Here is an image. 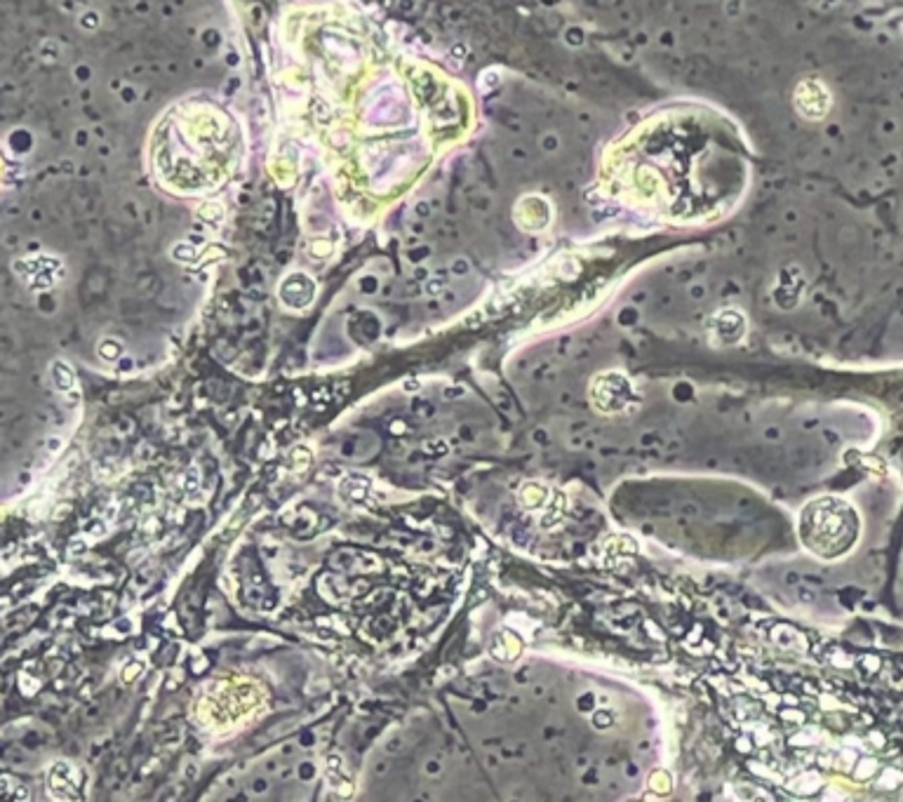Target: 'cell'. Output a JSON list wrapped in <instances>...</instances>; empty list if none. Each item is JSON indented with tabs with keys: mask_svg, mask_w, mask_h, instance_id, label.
<instances>
[{
	"mask_svg": "<svg viewBox=\"0 0 903 802\" xmlns=\"http://www.w3.org/2000/svg\"><path fill=\"white\" fill-rule=\"evenodd\" d=\"M802 539L824 558L845 556L859 537V516L847 501L819 499L802 513Z\"/></svg>",
	"mask_w": 903,
	"mask_h": 802,
	"instance_id": "cell-1",
	"label": "cell"
},
{
	"mask_svg": "<svg viewBox=\"0 0 903 802\" xmlns=\"http://www.w3.org/2000/svg\"><path fill=\"white\" fill-rule=\"evenodd\" d=\"M598 384L600 386H595L593 389V396H595V403L600 405V410H605V412L624 410L626 398L631 396V386H628L626 379L617 377V374H610V377H605V379L600 377Z\"/></svg>",
	"mask_w": 903,
	"mask_h": 802,
	"instance_id": "cell-2",
	"label": "cell"
},
{
	"mask_svg": "<svg viewBox=\"0 0 903 802\" xmlns=\"http://www.w3.org/2000/svg\"><path fill=\"white\" fill-rule=\"evenodd\" d=\"M78 786V772L69 763H59L50 770V791L55 798H73Z\"/></svg>",
	"mask_w": 903,
	"mask_h": 802,
	"instance_id": "cell-3",
	"label": "cell"
},
{
	"mask_svg": "<svg viewBox=\"0 0 903 802\" xmlns=\"http://www.w3.org/2000/svg\"><path fill=\"white\" fill-rule=\"evenodd\" d=\"M52 379H55V384H57V389L59 391H71L73 389V382H76V379H73V372L69 370V367H66L64 363H55L52 365Z\"/></svg>",
	"mask_w": 903,
	"mask_h": 802,
	"instance_id": "cell-4",
	"label": "cell"
},
{
	"mask_svg": "<svg viewBox=\"0 0 903 802\" xmlns=\"http://www.w3.org/2000/svg\"><path fill=\"white\" fill-rule=\"evenodd\" d=\"M99 353H102V358H109V360L118 358V356H120V344L104 342L102 346H99Z\"/></svg>",
	"mask_w": 903,
	"mask_h": 802,
	"instance_id": "cell-5",
	"label": "cell"
}]
</instances>
